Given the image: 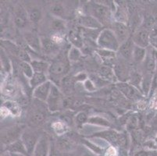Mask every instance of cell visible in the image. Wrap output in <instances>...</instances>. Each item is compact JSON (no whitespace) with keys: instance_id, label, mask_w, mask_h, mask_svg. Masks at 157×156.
I'll return each mask as SVG.
<instances>
[{"instance_id":"obj_13","label":"cell","mask_w":157,"mask_h":156,"mask_svg":"<svg viewBox=\"0 0 157 156\" xmlns=\"http://www.w3.org/2000/svg\"><path fill=\"white\" fill-rule=\"evenodd\" d=\"M28 12L25 11L21 6H19L16 9L14 14V23L18 28H23L28 24Z\"/></svg>"},{"instance_id":"obj_2","label":"cell","mask_w":157,"mask_h":156,"mask_svg":"<svg viewBox=\"0 0 157 156\" xmlns=\"http://www.w3.org/2000/svg\"><path fill=\"white\" fill-rule=\"evenodd\" d=\"M97 45L101 49L117 51L119 50L121 44L115 34L110 28H105L99 32L96 39Z\"/></svg>"},{"instance_id":"obj_27","label":"cell","mask_w":157,"mask_h":156,"mask_svg":"<svg viewBox=\"0 0 157 156\" xmlns=\"http://www.w3.org/2000/svg\"><path fill=\"white\" fill-rule=\"evenodd\" d=\"M67 56L68 59H69V61L71 63L77 62L81 57V52L79 48H76V47L74 46H71L69 51H68Z\"/></svg>"},{"instance_id":"obj_14","label":"cell","mask_w":157,"mask_h":156,"mask_svg":"<svg viewBox=\"0 0 157 156\" xmlns=\"http://www.w3.org/2000/svg\"><path fill=\"white\" fill-rule=\"evenodd\" d=\"M24 40L28 45V46L36 52L42 51V45H41V38L37 36V34L31 32H28L24 34Z\"/></svg>"},{"instance_id":"obj_6","label":"cell","mask_w":157,"mask_h":156,"mask_svg":"<svg viewBox=\"0 0 157 156\" xmlns=\"http://www.w3.org/2000/svg\"><path fill=\"white\" fill-rule=\"evenodd\" d=\"M63 100L64 98L63 97V94L58 88V86L52 83L50 94L46 101L48 108L51 112H56L59 110L60 107L63 106Z\"/></svg>"},{"instance_id":"obj_26","label":"cell","mask_w":157,"mask_h":156,"mask_svg":"<svg viewBox=\"0 0 157 156\" xmlns=\"http://www.w3.org/2000/svg\"><path fill=\"white\" fill-rule=\"evenodd\" d=\"M20 68L24 75L28 78V79H31V77H33L35 71L33 70L32 67L31 65V63L28 62H21L20 63Z\"/></svg>"},{"instance_id":"obj_37","label":"cell","mask_w":157,"mask_h":156,"mask_svg":"<svg viewBox=\"0 0 157 156\" xmlns=\"http://www.w3.org/2000/svg\"><path fill=\"white\" fill-rule=\"evenodd\" d=\"M84 87H85V88L88 91H94L95 89H96V87H95L93 81L90 79H87L86 81H85V83H84Z\"/></svg>"},{"instance_id":"obj_11","label":"cell","mask_w":157,"mask_h":156,"mask_svg":"<svg viewBox=\"0 0 157 156\" xmlns=\"http://www.w3.org/2000/svg\"><path fill=\"white\" fill-rule=\"evenodd\" d=\"M118 90L122 93L125 97L130 99H136L138 97V92L133 85L125 82H120L117 84Z\"/></svg>"},{"instance_id":"obj_35","label":"cell","mask_w":157,"mask_h":156,"mask_svg":"<svg viewBox=\"0 0 157 156\" xmlns=\"http://www.w3.org/2000/svg\"><path fill=\"white\" fill-rule=\"evenodd\" d=\"M155 25V21L152 17H148L146 20H145V29L148 30L149 31V30H152L154 28V26Z\"/></svg>"},{"instance_id":"obj_31","label":"cell","mask_w":157,"mask_h":156,"mask_svg":"<svg viewBox=\"0 0 157 156\" xmlns=\"http://www.w3.org/2000/svg\"><path fill=\"white\" fill-rule=\"evenodd\" d=\"M145 62L147 70L150 71V72H153L155 69V61L152 55H146Z\"/></svg>"},{"instance_id":"obj_16","label":"cell","mask_w":157,"mask_h":156,"mask_svg":"<svg viewBox=\"0 0 157 156\" xmlns=\"http://www.w3.org/2000/svg\"><path fill=\"white\" fill-rule=\"evenodd\" d=\"M135 45V43L133 42V40L129 38L128 41L121 44L118 51H119L123 58H124L125 59H132V56H133V51Z\"/></svg>"},{"instance_id":"obj_29","label":"cell","mask_w":157,"mask_h":156,"mask_svg":"<svg viewBox=\"0 0 157 156\" xmlns=\"http://www.w3.org/2000/svg\"><path fill=\"white\" fill-rule=\"evenodd\" d=\"M1 65L6 72H10L11 70V64L10 62L9 58L6 55L3 49L1 48Z\"/></svg>"},{"instance_id":"obj_4","label":"cell","mask_w":157,"mask_h":156,"mask_svg":"<svg viewBox=\"0 0 157 156\" xmlns=\"http://www.w3.org/2000/svg\"><path fill=\"white\" fill-rule=\"evenodd\" d=\"M24 127L20 125H15L13 127L3 130L1 132V143L6 146H9L15 141L21 139V135L24 131Z\"/></svg>"},{"instance_id":"obj_36","label":"cell","mask_w":157,"mask_h":156,"mask_svg":"<svg viewBox=\"0 0 157 156\" xmlns=\"http://www.w3.org/2000/svg\"><path fill=\"white\" fill-rule=\"evenodd\" d=\"M88 120V116L86 114L83 112H81L77 115L76 116V121L78 122V124H84L85 122H87Z\"/></svg>"},{"instance_id":"obj_40","label":"cell","mask_w":157,"mask_h":156,"mask_svg":"<svg viewBox=\"0 0 157 156\" xmlns=\"http://www.w3.org/2000/svg\"><path fill=\"white\" fill-rule=\"evenodd\" d=\"M154 84H155V85L157 86V75H156V77H155V81H154Z\"/></svg>"},{"instance_id":"obj_8","label":"cell","mask_w":157,"mask_h":156,"mask_svg":"<svg viewBox=\"0 0 157 156\" xmlns=\"http://www.w3.org/2000/svg\"><path fill=\"white\" fill-rule=\"evenodd\" d=\"M52 82L51 81H47L44 84H41L33 91V97L37 100L46 102L51 89H52Z\"/></svg>"},{"instance_id":"obj_24","label":"cell","mask_w":157,"mask_h":156,"mask_svg":"<svg viewBox=\"0 0 157 156\" xmlns=\"http://www.w3.org/2000/svg\"><path fill=\"white\" fill-rule=\"evenodd\" d=\"M50 12L52 15L56 17L59 19H62V18L64 17V16L66 15V10L64 8L63 5L59 3V2L53 3L51 6Z\"/></svg>"},{"instance_id":"obj_22","label":"cell","mask_w":157,"mask_h":156,"mask_svg":"<svg viewBox=\"0 0 157 156\" xmlns=\"http://www.w3.org/2000/svg\"><path fill=\"white\" fill-rule=\"evenodd\" d=\"M68 38H69L70 42L72 44V46L76 47L79 49L83 47V39L79 33L76 32L75 31H71L68 34Z\"/></svg>"},{"instance_id":"obj_17","label":"cell","mask_w":157,"mask_h":156,"mask_svg":"<svg viewBox=\"0 0 157 156\" xmlns=\"http://www.w3.org/2000/svg\"><path fill=\"white\" fill-rule=\"evenodd\" d=\"M6 151L10 153H16V154H21L25 156H29L26 148H25V146H24L21 139H19L18 141L13 143V144H10L9 146H7Z\"/></svg>"},{"instance_id":"obj_18","label":"cell","mask_w":157,"mask_h":156,"mask_svg":"<svg viewBox=\"0 0 157 156\" xmlns=\"http://www.w3.org/2000/svg\"><path fill=\"white\" fill-rule=\"evenodd\" d=\"M46 118V113H45L42 110L35 109L32 112L30 115V124L34 126L40 125L43 123L44 120Z\"/></svg>"},{"instance_id":"obj_9","label":"cell","mask_w":157,"mask_h":156,"mask_svg":"<svg viewBox=\"0 0 157 156\" xmlns=\"http://www.w3.org/2000/svg\"><path fill=\"white\" fill-rule=\"evenodd\" d=\"M112 30L121 45L129 39V30L124 23L119 21L113 22L112 24Z\"/></svg>"},{"instance_id":"obj_20","label":"cell","mask_w":157,"mask_h":156,"mask_svg":"<svg viewBox=\"0 0 157 156\" xmlns=\"http://www.w3.org/2000/svg\"><path fill=\"white\" fill-rule=\"evenodd\" d=\"M31 65L35 73L45 74L46 72H48V69H49L50 64H48V63L43 61V60L33 59L31 62Z\"/></svg>"},{"instance_id":"obj_30","label":"cell","mask_w":157,"mask_h":156,"mask_svg":"<svg viewBox=\"0 0 157 156\" xmlns=\"http://www.w3.org/2000/svg\"><path fill=\"white\" fill-rule=\"evenodd\" d=\"M88 121L90 124L103 126V127H109V123L102 117H90V118H88Z\"/></svg>"},{"instance_id":"obj_39","label":"cell","mask_w":157,"mask_h":156,"mask_svg":"<svg viewBox=\"0 0 157 156\" xmlns=\"http://www.w3.org/2000/svg\"><path fill=\"white\" fill-rule=\"evenodd\" d=\"M1 156H11V154H10V152H9L8 151H6V152L2 153V155Z\"/></svg>"},{"instance_id":"obj_28","label":"cell","mask_w":157,"mask_h":156,"mask_svg":"<svg viewBox=\"0 0 157 156\" xmlns=\"http://www.w3.org/2000/svg\"><path fill=\"white\" fill-rule=\"evenodd\" d=\"M4 106H5L6 109L10 112H11L13 115L18 116L21 113V108L17 103L13 102V101H6L4 104Z\"/></svg>"},{"instance_id":"obj_1","label":"cell","mask_w":157,"mask_h":156,"mask_svg":"<svg viewBox=\"0 0 157 156\" xmlns=\"http://www.w3.org/2000/svg\"><path fill=\"white\" fill-rule=\"evenodd\" d=\"M70 65L71 62L68 59L67 55H65L63 53L59 54L52 60L48 73L51 79L53 81V84L56 85H59L61 84L62 80L69 72L71 67Z\"/></svg>"},{"instance_id":"obj_7","label":"cell","mask_w":157,"mask_h":156,"mask_svg":"<svg viewBox=\"0 0 157 156\" xmlns=\"http://www.w3.org/2000/svg\"><path fill=\"white\" fill-rule=\"evenodd\" d=\"M51 144L49 138L45 134H42L31 156H48L50 153Z\"/></svg>"},{"instance_id":"obj_10","label":"cell","mask_w":157,"mask_h":156,"mask_svg":"<svg viewBox=\"0 0 157 156\" xmlns=\"http://www.w3.org/2000/svg\"><path fill=\"white\" fill-rule=\"evenodd\" d=\"M132 40L135 45L145 48L149 45V31L145 28L139 30L135 33Z\"/></svg>"},{"instance_id":"obj_3","label":"cell","mask_w":157,"mask_h":156,"mask_svg":"<svg viewBox=\"0 0 157 156\" xmlns=\"http://www.w3.org/2000/svg\"><path fill=\"white\" fill-rule=\"evenodd\" d=\"M89 9L91 16L95 17L102 26L108 24L110 22L111 13L108 6L94 2H90Z\"/></svg>"},{"instance_id":"obj_23","label":"cell","mask_w":157,"mask_h":156,"mask_svg":"<svg viewBox=\"0 0 157 156\" xmlns=\"http://www.w3.org/2000/svg\"><path fill=\"white\" fill-rule=\"evenodd\" d=\"M146 55V49L145 48L135 45L133 51V56H132V59H133L135 62L142 63L145 61Z\"/></svg>"},{"instance_id":"obj_32","label":"cell","mask_w":157,"mask_h":156,"mask_svg":"<svg viewBox=\"0 0 157 156\" xmlns=\"http://www.w3.org/2000/svg\"><path fill=\"white\" fill-rule=\"evenodd\" d=\"M52 28L53 30L56 31H63L65 29V23L62 19H59V18H56L53 21H52Z\"/></svg>"},{"instance_id":"obj_12","label":"cell","mask_w":157,"mask_h":156,"mask_svg":"<svg viewBox=\"0 0 157 156\" xmlns=\"http://www.w3.org/2000/svg\"><path fill=\"white\" fill-rule=\"evenodd\" d=\"M79 24H81L83 28L89 30H95L99 29L102 27V24L98 22L95 17L91 15H85L81 16L79 18Z\"/></svg>"},{"instance_id":"obj_5","label":"cell","mask_w":157,"mask_h":156,"mask_svg":"<svg viewBox=\"0 0 157 156\" xmlns=\"http://www.w3.org/2000/svg\"><path fill=\"white\" fill-rule=\"evenodd\" d=\"M42 134H39V133L37 131H32L31 129H24L21 139L24 143L29 156L32 155L33 151L35 150V146L38 142Z\"/></svg>"},{"instance_id":"obj_33","label":"cell","mask_w":157,"mask_h":156,"mask_svg":"<svg viewBox=\"0 0 157 156\" xmlns=\"http://www.w3.org/2000/svg\"><path fill=\"white\" fill-rule=\"evenodd\" d=\"M99 74H100V76L102 77L103 79H109L114 74L112 70L108 67H102L100 69V70H99Z\"/></svg>"},{"instance_id":"obj_21","label":"cell","mask_w":157,"mask_h":156,"mask_svg":"<svg viewBox=\"0 0 157 156\" xmlns=\"http://www.w3.org/2000/svg\"><path fill=\"white\" fill-rule=\"evenodd\" d=\"M48 81L47 79V76L45 74H42V73H35L33 77H31V79L29 80V84L32 88H36L41 84H44Z\"/></svg>"},{"instance_id":"obj_15","label":"cell","mask_w":157,"mask_h":156,"mask_svg":"<svg viewBox=\"0 0 157 156\" xmlns=\"http://www.w3.org/2000/svg\"><path fill=\"white\" fill-rule=\"evenodd\" d=\"M41 45H42V51L46 55H51L55 53L59 49V46L53 40L46 37L41 38Z\"/></svg>"},{"instance_id":"obj_25","label":"cell","mask_w":157,"mask_h":156,"mask_svg":"<svg viewBox=\"0 0 157 156\" xmlns=\"http://www.w3.org/2000/svg\"><path fill=\"white\" fill-rule=\"evenodd\" d=\"M28 18L30 21L32 23H37L39 22V21L42 18V11L38 7H34V8L30 9V10L28 12Z\"/></svg>"},{"instance_id":"obj_38","label":"cell","mask_w":157,"mask_h":156,"mask_svg":"<svg viewBox=\"0 0 157 156\" xmlns=\"http://www.w3.org/2000/svg\"><path fill=\"white\" fill-rule=\"evenodd\" d=\"M53 129L56 132L60 134L61 132H64V125L61 123H55L53 124Z\"/></svg>"},{"instance_id":"obj_19","label":"cell","mask_w":157,"mask_h":156,"mask_svg":"<svg viewBox=\"0 0 157 156\" xmlns=\"http://www.w3.org/2000/svg\"><path fill=\"white\" fill-rule=\"evenodd\" d=\"M57 149L63 152H68L74 150V143L68 137H61L57 141Z\"/></svg>"},{"instance_id":"obj_34","label":"cell","mask_w":157,"mask_h":156,"mask_svg":"<svg viewBox=\"0 0 157 156\" xmlns=\"http://www.w3.org/2000/svg\"><path fill=\"white\" fill-rule=\"evenodd\" d=\"M142 88H143V91L145 94L148 92V90L150 88L151 84H152V81H151V76H146V77H145L142 81Z\"/></svg>"}]
</instances>
